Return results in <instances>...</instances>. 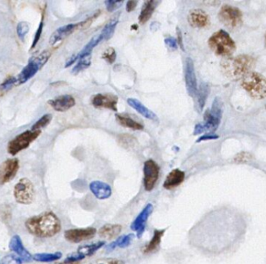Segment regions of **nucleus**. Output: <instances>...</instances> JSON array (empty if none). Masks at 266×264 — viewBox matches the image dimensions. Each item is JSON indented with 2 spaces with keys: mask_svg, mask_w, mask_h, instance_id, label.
Instances as JSON below:
<instances>
[{
  "mask_svg": "<svg viewBox=\"0 0 266 264\" xmlns=\"http://www.w3.org/2000/svg\"><path fill=\"white\" fill-rule=\"evenodd\" d=\"M25 227L34 236L50 238L60 231L61 222L54 213L49 211L30 217L25 222Z\"/></svg>",
  "mask_w": 266,
  "mask_h": 264,
  "instance_id": "nucleus-1",
  "label": "nucleus"
},
{
  "mask_svg": "<svg viewBox=\"0 0 266 264\" xmlns=\"http://www.w3.org/2000/svg\"><path fill=\"white\" fill-rule=\"evenodd\" d=\"M255 60L248 55H240L231 59H226L222 63L223 72L232 80L243 79L252 70Z\"/></svg>",
  "mask_w": 266,
  "mask_h": 264,
  "instance_id": "nucleus-2",
  "label": "nucleus"
},
{
  "mask_svg": "<svg viewBox=\"0 0 266 264\" xmlns=\"http://www.w3.org/2000/svg\"><path fill=\"white\" fill-rule=\"evenodd\" d=\"M224 104L219 97H216L212 102V108L205 111L204 123L197 124L194 130V135H199L204 133H213L216 131L221 122Z\"/></svg>",
  "mask_w": 266,
  "mask_h": 264,
  "instance_id": "nucleus-3",
  "label": "nucleus"
},
{
  "mask_svg": "<svg viewBox=\"0 0 266 264\" xmlns=\"http://www.w3.org/2000/svg\"><path fill=\"white\" fill-rule=\"evenodd\" d=\"M209 46L215 54L220 56H231L236 51V44L230 35L224 31L219 30L213 34L209 39Z\"/></svg>",
  "mask_w": 266,
  "mask_h": 264,
  "instance_id": "nucleus-4",
  "label": "nucleus"
},
{
  "mask_svg": "<svg viewBox=\"0 0 266 264\" xmlns=\"http://www.w3.org/2000/svg\"><path fill=\"white\" fill-rule=\"evenodd\" d=\"M241 87L255 99H264L266 96L265 77L257 72H250L243 78Z\"/></svg>",
  "mask_w": 266,
  "mask_h": 264,
  "instance_id": "nucleus-5",
  "label": "nucleus"
},
{
  "mask_svg": "<svg viewBox=\"0 0 266 264\" xmlns=\"http://www.w3.org/2000/svg\"><path fill=\"white\" fill-rule=\"evenodd\" d=\"M51 56H52V53L50 52L44 51L39 56L32 58L28 65L23 69L22 71L17 77V80H18L17 84L20 85V84H25L30 79L32 78L41 68L47 63Z\"/></svg>",
  "mask_w": 266,
  "mask_h": 264,
  "instance_id": "nucleus-6",
  "label": "nucleus"
},
{
  "mask_svg": "<svg viewBox=\"0 0 266 264\" xmlns=\"http://www.w3.org/2000/svg\"><path fill=\"white\" fill-rule=\"evenodd\" d=\"M40 130H27L17 136L12 141H10L7 146V152L14 156L23 150L27 149L31 144L40 136Z\"/></svg>",
  "mask_w": 266,
  "mask_h": 264,
  "instance_id": "nucleus-7",
  "label": "nucleus"
},
{
  "mask_svg": "<svg viewBox=\"0 0 266 264\" xmlns=\"http://www.w3.org/2000/svg\"><path fill=\"white\" fill-rule=\"evenodd\" d=\"M220 22L230 29L240 28L243 23V14L240 9L233 6L224 5L219 13Z\"/></svg>",
  "mask_w": 266,
  "mask_h": 264,
  "instance_id": "nucleus-8",
  "label": "nucleus"
},
{
  "mask_svg": "<svg viewBox=\"0 0 266 264\" xmlns=\"http://www.w3.org/2000/svg\"><path fill=\"white\" fill-rule=\"evenodd\" d=\"M14 198L18 203L28 205L35 199L34 185L27 178H23L15 185L14 190Z\"/></svg>",
  "mask_w": 266,
  "mask_h": 264,
  "instance_id": "nucleus-9",
  "label": "nucleus"
},
{
  "mask_svg": "<svg viewBox=\"0 0 266 264\" xmlns=\"http://www.w3.org/2000/svg\"><path fill=\"white\" fill-rule=\"evenodd\" d=\"M159 166L153 160H148L144 165V186L146 191H151L155 187L159 176Z\"/></svg>",
  "mask_w": 266,
  "mask_h": 264,
  "instance_id": "nucleus-10",
  "label": "nucleus"
},
{
  "mask_svg": "<svg viewBox=\"0 0 266 264\" xmlns=\"http://www.w3.org/2000/svg\"><path fill=\"white\" fill-rule=\"evenodd\" d=\"M20 169L18 158H11L0 165V185L8 183L14 179Z\"/></svg>",
  "mask_w": 266,
  "mask_h": 264,
  "instance_id": "nucleus-11",
  "label": "nucleus"
},
{
  "mask_svg": "<svg viewBox=\"0 0 266 264\" xmlns=\"http://www.w3.org/2000/svg\"><path fill=\"white\" fill-rule=\"evenodd\" d=\"M86 23L87 21H83L82 22L77 23V24H69V25L60 27L51 35L49 44L51 45H56L57 42L66 39V37L71 35L76 30L88 28V25Z\"/></svg>",
  "mask_w": 266,
  "mask_h": 264,
  "instance_id": "nucleus-12",
  "label": "nucleus"
},
{
  "mask_svg": "<svg viewBox=\"0 0 266 264\" xmlns=\"http://www.w3.org/2000/svg\"><path fill=\"white\" fill-rule=\"evenodd\" d=\"M185 78L188 94L191 97H195L198 91V84H197L195 65L192 58L188 57L185 60Z\"/></svg>",
  "mask_w": 266,
  "mask_h": 264,
  "instance_id": "nucleus-13",
  "label": "nucleus"
},
{
  "mask_svg": "<svg viewBox=\"0 0 266 264\" xmlns=\"http://www.w3.org/2000/svg\"><path fill=\"white\" fill-rule=\"evenodd\" d=\"M96 229L93 227L85 228H74L65 231L64 237L68 242L71 243H79V242L91 239L96 235Z\"/></svg>",
  "mask_w": 266,
  "mask_h": 264,
  "instance_id": "nucleus-14",
  "label": "nucleus"
},
{
  "mask_svg": "<svg viewBox=\"0 0 266 264\" xmlns=\"http://www.w3.org/2000/svg\"><path fill=\"white\" fill-rule=\"evenodd\" d=\"M153 209L152 204L148 203V205L141 210V212L138 214V217H136L135 220L131 224V230L137 232V236L138 238L142 236L145 227H146L147 221L153 211Z\"/></svg>",
  "mask_w": 266,
  "mask_h": 264,
  "instance_id": "nucleus-15",
  "label": "nucleus"
},
{
  "mask_svg": "<svg viewBox=\"0 0 266 264\" xmlns=\"http://www.w3.org/2000/svg\"><path fill=\"white\" fill-rule=\"evenodd\" d=\"M103 40V37L101 34L93 37V39H91L90 42L83 47V49L80 52H78L77 54L73 55V56H72L71 57L69 58L66 60L65 67H69V66H72L75 62L78 61L79 59H82V58L91 56L94 48L97 46Z\"/></svg>",
  "mask_w": 266,
  "mask_h": 264,
  "instance_id": "nucleus-16",
  "label": "nucleus"
},
{
  "mask_svg": "<svg viewBox=\"0 0 266 264\" xmlns=\"http://www.w3.org/2000/svg\"><path fill=\"white\" fill-rule=\"evenodd\" d=\"M190 25L195 28H205L210 25V18L205 11L200 9L192 10L188 14Z\"/></svg>",
  "mask_w": 266,
  "mask_h": 264,
  "instance_id": "nucleus-17",
  "label": "nucleus"
},
{
  "mask_svg": "<svg viewBox=\"0 0 266 264\" xmlns=\"http://www.w3.org/2000/svg\"><path fill=\"white\" fill-rule=\"evenodd\" d=\"M93 106L97 108H109L113 111H117L118 97L112 94H98L93 98Z\"/></svg>",
  "mask_w": 266,
  "mask_h": 264,
  "instance_id": "nucleus-18",
  "label": "nucleus"
},
{
  "mask_svg": "<svg viewBox=\"0 0 266 264\" xmlns=\"http://www.w3.org/2000/svg\"><path fill=\"white\" fill-rule=\"evenodd\" d=\"M10 249L18 255L22 262H30L33 260L32 254L23 245L22 240L19 235H14L10 242Z\"/></svg>",
  "mask_w": 266,
  "mask_h": 264,
  "instance_id": "nucleus-19",
  "label": "nucleus"
},
{
  "mask_svg": "<svg viewBox=\"0 0 266 264\" xmlns=\"http://www.w3.org/2000/svg\"><path fill=\"white\" fill-rule=\"evenodd\" d=\"M49 105L57 111H66L73 108L76 104L74 97L71 95H62L48 101Z\"/></svg>",
  "mask_w": 266,
  "mask_h": 264,
  "instance_id": "nucleus-20",
  "label": "nucleus"
},
{
  "mask_svg": "<svg viewBox=\"0 0 266 264\" xmlns=\"http://www.w3.org/2000/svg\"><path fill=\"white\" fill-rule=\"evenodd\" d=\"M90 190L99 200L110 198L112 195L111 186L101 181H94L89 185Z\"/></svg>",
  "mask_w": 266,
  "mask_h": 264,
  "instance_id": "nucleus-21",
  "label": "nucleus"
},
{
  "mask_svg": "<svg viewBox=\"0 0 266 264\" xmlns=\"http://www.w3.org/2000/svg\"><path fill=\"white\" fill-rule=\"evenodd\" d=\"M185 179V173L183 171L176 169L170 172L163 186L166 190H172L179 186L181 183H183Z\"/></svg>",
  "mask_w": 266,
  "mask_h": 264,
  "instance_id": "nucleus-22",
  "label": "nucleus"
},
{
  "mask_svg": "<svg viewBox=\"0 0 266 264\" xmlns=\"http://www.w3.org/2000/svg\"><path fill=\"white\" fill-rule=\"evenodd\" d=\"M160 1H155V0H149L144 3L143 6L142 10H141V14H140L138 21L140 24L144 25L147 21H149L151 17L152 16L154 11L156 9L158 4H160Z\"/></svg>",
  "mask_w": 266,
  "mask_h": 264,
  "instance_id": "nucleus-23",
  "label": "nucleus"
},
{
  "mask_svg": "<svg viewBox=\"0 0 266 264\" xmlns=\"http://www.w3.org/2000/svg\"><path fill=\"white\" fill-rule=\"evenodd\" d=\"M127 103H128L130 106L132 107L134 109L139 112L141 115L145 118H148V119L151 120H157V115H155L153 111H151V110L148 109L147 107L144 106V104L138 101V99L135 98H128L127 99Z\"/></svg>",
  "mask_w": 266,
  "mask_h": 264,
  "instance_id": "nucleus-24",
  "label": "nucleus"
},
{
  "mask_svg": "<svg viewBox=\"0 0 266 264\" xmlns=\"http://www.w3.org/2000/svg\"><path fill=\"white\" fill-rule=\"evenodd\" d=\"M122 228L120 224H105L99 230V235L101 238L111 239L118 236Z\"/></svg>",
  "mask_w": 266,
  "mask_h": 264,
  "instance_id": "nucleus-25",
  "label": "nucleus"
},
{
  "mask_svg": "<svg viewBox=\"0 0 266 264\" xmlns=\"http://www.w3.org/2000/svg\"><path fill=\"white\" fill-rule=\"evenodd\" d=\"M209 92H210L209 86L207 84H205V83L201 84L200 87L198 89L195 97H197V111H199V112H201L203 110L206 100L209 97Z\"/></svg>",
  "mask_w": 266,
  "mask_h": 264,
  "instance_id": "nucleus-26",
  "label": "nucleus"
},
{
  "mask_svg": "<svg viewBox=\"0 0 266 264\" xmlns=\"http://www.w3.org/2000/svg\"><path fill=\"white\" fill-rule=\"evenodd\" d=\"M116 118H117L120 125L127 127L129 129H134V130H141V129H144V125L142 124L137 122L131 117L117 114V115H116Z\"/></svg>",
  "mask_w": 266,
  "mask_h": 264,
  "instance_id": "nucleus-27",
  "label": "nucleus"
},
{
  "mask_svg": "<svg viewBox=\"0 0 266 264\" xmlns=\"http://www.w3.org/2000/svg\"><path fill=\"white\" fill-rule=\"evenodd\" d=\"M105 244H106L105 241H101V242H95V243L89 244V245H80L77 248V252L83 255L84 257L91 256L95 252H97L100 248H101Z\"/></svg>",
  "mask_w": 266,
  "mask_h": 264,
  "instance_id": "nucleus-28",
  "label": "nucleus"
},
{
  "mask_svg": "<svg viewBox=\"0 0 266 264\" xmlns=\"http://www.w3.org/2000/svg\"><path fill=\"white\" fill-rule=\"evenodd\" d=\"M165 230H155L154 235L150 241L149 243L144 248V252L145 253L153 252L158 248V245H160L161 240L163 236Z\"/></svg>",
  "mask_w": 266,
  "mask_h": 264,
  "instance_id": "nucleus-29",
  "label": "nucleus"
},
{
  "mask_svg": "<svg viewBox=\"0 0 266 264\" xmlns=\"http://www.w3.org/2000/svg\"><path fill=\"white\" fill-rule=\"evenodd\" d=\"M135 235L134 234H129V235H124V236L120 237L117 238L115 242H112L110 245L106 246V249L108 251H112L116 248V247H120V248H126L129 245H131L134 239Z\"/></svg>",
  "mask_w": 266,
  "mask_h": 264,
  "instance_id": "nucleus-30",
  "label": "nucleus"
},
{
  "mask_svg": "<svg viewBox=\"0 0 266 264\" xmlns=\"http://www.w3.org/2000/svg\"><path fill=\"white\" fill-rule=\"evenodd\" d=\"M62 253L60 252L54 253H36L32 255L33 260L40 262H49L53 261L59 260L62 258Z\"/></svg>",
  "mask_w": 266,
  "mask_h": 264,
  "instance_id": "nucleus-31",
  "label": "nucleus"
},
{
  "mask_svg": "<svg viewBox=\"0 0 266 264\" xmlns=\"http://www.w3.org/2000/svg\"><path fill=\"white\" fill-rule=\"evenodd\" d=\"M119 17H115L113 19L110 20L106 26L103 28L101 35H103V39L109 40L113 37V34L115 32L116 28L118 24Z\"/></svg>",
  "mask_w": 266,
  "mask_h": 264,
  "instance_id": "nucleus-32",
  "label": "nucleus"
},
{
  "mask_svg": "<svg viewBox=\"0 0 266 264\" xmlns=\"http://www.w3.org/2000/svg\"><path fill=\"white\" fill-rule=\"evenodd\" d=\"M52 116L50 114H45L40 119L38 120L32 127V130H40L45 127L47 126L51 121H52Z\"/></svg>",
  "mask_w": 266,
  "mask_h": 264,
  "instance_id": "nucleus-33",
  "label": "nucleus"
},
{
  "mask_svg": "<svg viewBox=\"0 0 266 264\" xmlns=\"http://www.w3.org/2000/svg\"><path fill=\"white\" fill-rule=\"evenodd\" d=\"M91 65V56H86V57L82 58L79 59L78 63L72 70V73L73 74H77V73L81 72L82 70H85L88 68Z\"/></svg>",
  "mask_w": 266,
  "mask_h": 264,
  "instance_id": "nucleus-34",
  "label": "nucleus"
},
{
  "mask_svg": "<svg viewBox=\"0 0 266 264\" xmlns=\"http://www.w3.org/2000/svg\"><path fill=\"white\" fill-rule=\"evenodd\" d=\"M29 32V25L26 22H20L17 27V33L21 40L24 41L25 37Z\"/></svg>",
  "mask_w": 266,
  "mask_h": 264,
  "instance_id": "nucleus-35",
  "label": "nucleus"
},
{
  "mask_svg": "<svg viewBox=\"0 0 266 264\" xmlns=\"http://www.w3.org/2000/svg\"><path fill=\"white\" fill-rule=\"evenodd\" d=\"M103 59L108 62L110 64H113L117 59V52L113 48H109L105 51L103 55Z\"/></svg>",
  "mask_w": 266,
  "mask_h": 264,
  "instance_id": "nucleus-36",
  "label": "nucleus"
},
{
  "mask_svg": "<svg viewBox=\"0 0 266 264\" xmlns=\"http://www.w3.org/2000/svg\"><path fill=\"white\" fill-rule=\"evenodd\" d=\"M0 264H22V260L14 254H9L3 258Z\"/></svg>",
  "mask_w": 266,
  "mask_h": 264,
  "instance_id": "nucleus-37",
  "label": "nucleus"
},
{
  "mask_svg": "<svg viewBox=\"0 0 266 264\" xmlns=\"http://www.w3.org/2000/svg\"><path fill=\"white\" fill-rule=\"evenodd\" d=\"M124 4V1H117V0H106L105 1L106 9L109 12H113L116 10L119 9Z\"/></svg>",
  "mask_w": 266,
  "mask_h": 264,
  "instance_id": "nucleus-38",
  "label": "nucleus"
},
{
  "mask_svg": "<svg viewBox=\"0 0 266 264\" xmlns=\"http://www.w3.org/2000/svg\"><path fill=\"white\" fill-rule=\"evenodd\" d=\"M43 19L44 15H42V21H41L40 25H39V28H38V30H37L36 33H35V39H34L33 43H32L31 49H33L36 46L37 44L39 42V40H40L41 35H42V31H43Z\"/></svg>",
  "mask_w": 266,
  "mask_h": 264,
  "instance_id": "nucleus-39",
  "label": "nucleus"
},
{
  "mask_svg": "<svg viewBox=\"0 0 266 264\" xmlns=\"http://www.w3.org/2000/svg\"><path fill=\"white\" fill-rule=\"evenodd\" d=\"M84 256L79 252H73L67 255V257L65 259L64 262L68 263H73V262H78L84 259Z\"/></svg>",
  "mask_w": 266,
  "mask_h": 264,
  "instance_id": "nucleus-40",
  "label": "nucleus"
},
{
  "mask_svg": "<svg viewBox=\"0 0 266 264\" xmlns=\"http://www.w3.org/2000/svg\"><path fill=\"white\" fill-rule=\"evenodd\" d=\"M17 83H18L17 77H11V78L4 81L2 84H0V88L2 89L3 90H8L14 85H16Z\"/></svg>",
  "mask_w": 266,
  "mask_h": 264,
  "instance_id": "nucleus-41",
  "label": "nucleus"
},
{
  "mask_svg": "<svg viewBox=\"0 0 266 264\" xmlns=\"http://www.w3.org/2000/svg\"><path fill=\"white\" fill-rule=\"evenodd\" d=\"M219 136L217 134H213V133H207V134H204L202 137L197 140V143H200L202 141H210V140H217L219 139Z\"/></svg>",
  "mask_w": 266,
  "mask_h": 264,
  "instance_id": "nucleus-42",
  "label": "nucleus"
},
{
  "mask_svg": "<svg viewBox=\"0 0 266 264\" xmlns=\"http://www.w3.org/2000/svg\"><path fill=\"white\" fill-rule=\"evenodd\" d=\"M165 45L169 48L172 51H175L178 49V45L176 39L172 37H169L165 39Z\"/></svg>",
  "mask_w": 266,
  "mask_h": 264,
  "instance_id": "nucleus-43",
  "label": "nucleus"
},
{
  "mask_svg": "<svg viewBox=\"0 0 266 264\" xmlns=\"http://www.w3.org/2000/svg\"><path fill=\"white\" fill-rule=\"evenodd\" d=\"M251 158L250 154L244 153V152H242V153L238 154L235 158V161L237 162H245L247 161L250 160Z\"/></svg>",
  "mask_w": 266,
  "mask_h": 264,
  "instance_id": "nucleus-44",
  "label": "nucleus"
},
{
  "mask_svg": "<svg viewBox=\"0 0 266 264\" xmlns=\"http://www.w3.org/2000/svg\"><path fill=\"white\" fill-rule=\"evenodd\" d=\"M176 35H178V45H179V47L183 51H185V45H184L183 42V36H182V32H181V29L179 28H176Z\"/></svg>",
  "mask_w": 266,
  "mask_h": 264,
  "instance_id": "nucleus-45",
  "label": "nucleus"
},
{
  "mask_svg": "<svg viewBox=\"0 0 266 264\" xmlns=\"http://www.w3.org/2000/svg\"><path fill=\"white\" fill-rule=\"evenodd\" d=\"M138 1H134V0H131L127 3V6H126V10L127 12H132L134 11L137 6H138Z\"/></svg>",
  "mask_w": 266,
  "mask_h": 264,
  "instance_id": "nucleus-46",
  "label": "nucleus"
},
{
  "mask_svg": "<svg viewBox=\"0 0 266 264\" xmlns=\"http://www.w3.org/2000/svg\"><path fill=\"white\" fill-rule=\"evenodd\" d=\"M92 264H118V261L113 259H99Z\"/></svg>",
  "mask_w": 266,
  "mask_h": 264,
  "instance_id": "nucleus-47",
  "label": "nucleus"
},
{
  "mask_svg": "<svg viewBox=\"0 0 266 264\" xmlns=\"http://www.w3.org/2000/svg\"><path fill=\"white\" fill-rule=\"evenodd\" d=\"M59 264H73V263H68V262H62V263H59Z\"/></svg>",
  "mask_w": 266,
  "mask_h": 264,
  "instance_id": "nucleus-48",
  "label": "nucleus"
}]
</instances>
